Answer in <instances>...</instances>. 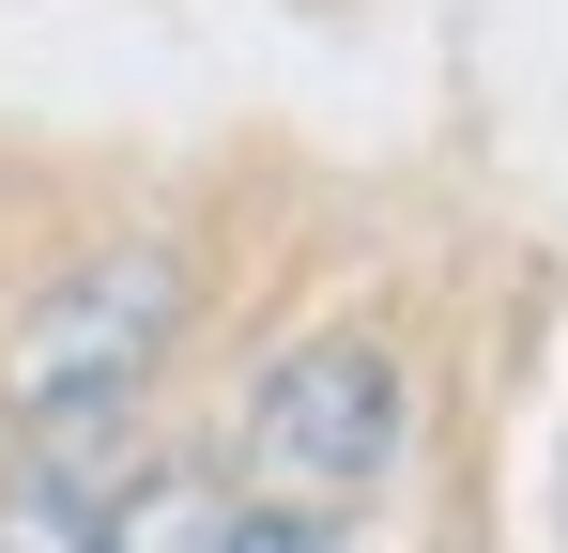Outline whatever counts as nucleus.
<instances>
[{
	"mask_svg": "<svg viewBox=\"0 0 568 553\" xmlns=\"http://www.w3.org/2000/svg\"><path fill=\"white\" fill-rule=\"evenodd\" d=\"M215 539H231V492H215L200 461H139L93 507V553H215Z\"/></svg>",
	"mask_w": 568,
	"mask_h": 553,
	"instance_id": "nucleus-3",
	"label": "nucleus"
},
{
	"mask_svg": "<svg viewBox=\"0 0 568 553\" xmlns=\"http://www.w3.org/2000/svg\"><path fill=\"white\" fill-rule=\"evenodd\" d=\"M78 446H93V431H47V446L16 461V476H0V553H93V476H78Z\"/></svg>",
	"mask_w": 568,
	"mask_h": 553,
	"instance_id": "nucleus-4",
	"label": "nucleus"
},
{
	"mask_svg": "<svg viewBox=\"0 0 568 553\" xmlns=\"http://www.w3.org/2000/svg\"><path fill=\"white\" fill-rule=\"evenodd\" d=\"M215 553H338V523H323V507H231Z\"/></svg>",
	"mask_w": 568,
	"mask_h": 553,
	"instance_id": "nucleus-5",
	"label": "nucleus"
},
{
	"mask_svg": "<svg viewBox=\"0 0 568 553\" xmlns=\"http://www.w3.org/2000/svg\"><path fill=\"white\" fill-rule=\"evenodd\" d=\"M399 431H415V400H399V354L369 323H323L246 384V461L277 476V507H354L399 461Z\"/></svg>",
	"mask_w": 568,
	"mask_h": 553,
	"instance_id": "nucleus-2",
	"label": "nucleus"
},
{
	"mask_svg": "<svg viewBox=\"0 0 568 553\" xmlns=\"http://www.w3.org/2000/svg\"><path fill=\"white\" fill-rule=\"evenodd\" d=\"M185 339V262L170 247H93L62 262L16 323H0V415L47 446V431H108Z\"/></svg>",
	"mask_w": 568,
	"mask_h": 553,
	"instance_id": "nucleus-1",
	"label": "nucleus"
}]
</instances>
